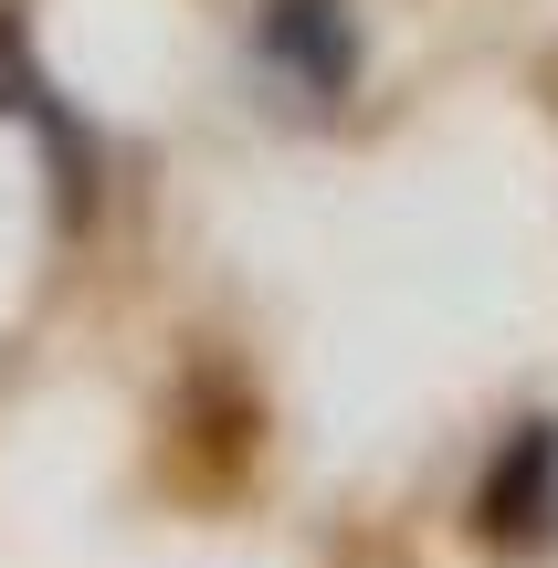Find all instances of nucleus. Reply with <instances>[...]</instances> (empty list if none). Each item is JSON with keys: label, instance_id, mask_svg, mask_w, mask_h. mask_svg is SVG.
I'll return each instance as SVG.
<instances>
[{"label": "nucleus", "instance_id": "obj_2", "mask_svg": "<svg viewBox=\"0 0 558 568\" xmlns=\"http://www.w3.org/2000/svg\"><path fill=\"white\" fill-rule=\"evenodd\" d=\"M475 527L496 548H517V558L558 548V422H517L496 443V464L475 485Z\"/></svg>", "mask_w": 558, "mask_h": 568}, {"label": "nucleus", "instance_id": "obj_1", "mask_svg": "<svg viewBox=\"0 0 558 568\" xmlns=\"http://www.w3.org/2000/svg\"><path fill=\"white\" fill-rule=\"evenodd\" d=\"M253 53L306 105H337L358 84V11L348 0H253Z\"/></svg>", "mask_w": 558, "mask_h": 568}, {"label": "nucleus", "instance_id": "obj_3", "mask_svg": "<svg viewBox=\"0 0 558 568\" xmlns=\"http://www.w3.org/2000/svg\"><path fill=\"white\" fill-rule=\"evenodd\" d=\"M0 116H21L42 138V159H53V190H63V222L84 211V126L53 105V84H42V63H32V42H21V21H0Z\"/></svg>", "mask_w": 558, "mask_h": 568}]
</instances>
